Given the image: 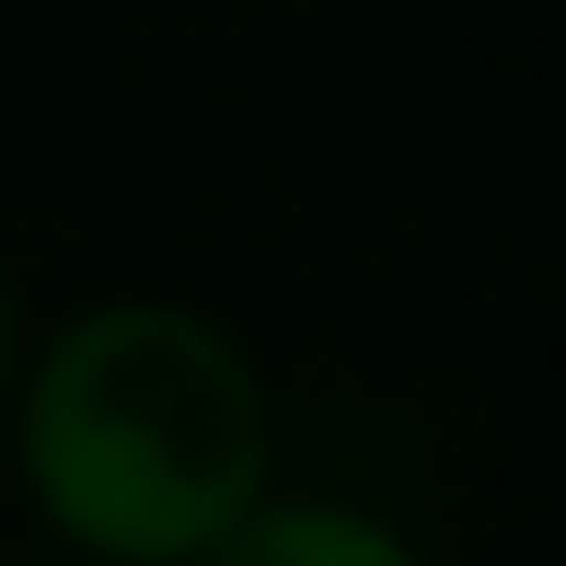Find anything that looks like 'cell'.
Here are the masks:
<instances>
[{
  "label": "cell",
  "instance_id": "2",
  "mask_svg": "<svg viewBox=\"0 0 566 566\" xmlns=\"http://www.w3.org/2000/svg\"><path fill=\"white\" fill-rule=\"evenodd\" d=\"M186 566H417L394 521L370 509H324V497H254L220 544H197Z\"/></svg>",
  "mask_w": 566,
  "mask_h": 566
},
{
  "label": "cell",
  "instance_id": "3",
  "mask_svg": "<svg viewBox=\"0 0 566 566\" xmlns=\"http://www.w3.org/2000/svg\"><path fill=\"white\" fill-rule=\"evenodd\" d=\"M0 405H12V277H0Z\"/></svg>",
  "mask_w": 566,
  "mask_h": 566
},
{
  "label": "cell",
  "instance_id": "1",
  "mask_svg": "<svg viewBox=\"0 0 566 566\" xmlns=\"http://www.w3.org/2000/svg\"><path fill=\"white\" fill-rule=\"evenodd\" d=\"M277 474L254 358L209 313L105 301L59 324L23 381V485L105 566H186Z\"/></svg>",
  "mask_w": 566,
  "mask_h": 566
}]
</instances>
